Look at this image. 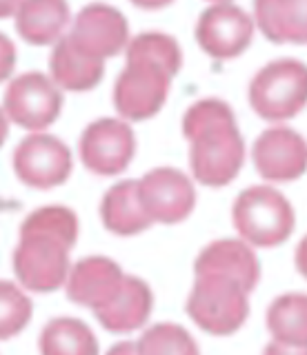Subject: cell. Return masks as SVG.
Listing matches in <instances>:
<instances>
[{
    "instance_id": "cell-3",
    "label": "cell",
    "mask_w": 307,
    "mask_h": 355,
    "mask_svg": "<svg viewBox=\"0 0 307 355\" xmlns=\"http://www.w3.org/2000/svg\"><path fill=\"white\" fill-rule=\"evenodd\" d=\"M183 133L190 140L194 178L207 187H225L243 166L245 144L232 107L218 98L194 103L183 118Z\"/></svg>"
},
{
    "instance_id": "cell-17",
    "label": "cell",
    "mask_w": 307,
    "mask_h": 355,
    "mask_svg": "<svg viewBox=\"0 0 307 355\" xmlns=\"http://www.w3.org/2000/svg\"><path fill=\"white\" fill-rule=\"evenodd\" d=\"M267 329L274 338L267 351L307 353V295L285 293L267 309Z\"/></svg>"
},
{
    "instance_id": "cell-10",
    "label": "cell",
    "mask_w": 307,
    "mask_h": 355,
    "mask_svg": "<svg viewBox=\"0 0 307 355\" xmlns=\"http://www.w3.org/2000/svg\"><path fill=\"white\" fill-rule=\"evenodd\" d=\"M254 38V20L232 3L207 7L196 25V40L218 60L236 58Z\"/></svg>"
},
{
    "instance_id": "cell-7",
    "label": "cell",
    "mask_w": 307,
    "mask_h": 355,
    "mask_svg": "<svg viewBox=\"0 0 307 355\" xmlns=\"http://www.w3.org/2000/svg\"><path fill=\"white\" fill-rule=\"evenodd\" d=\"M63 94L45 73L27 71L18 76L5 94V114L23 129H45L60 116Z\"/></svg>"
},
{
    "instance_id": "cell-6",
    "label": "cell",
    "mask_w": 307,
    "mask_h": 355,
    "mask_svg": "<svg viewBox=\"0 0 307 355\" xmlns=\"http://www.w3.org/2000/svg\"><path fill=\"white\" fill-rule=\"evenodd\" d=\"M249 105L265 120L294 118L307 105V64L296 58L265 64L249 85Z\"/></svg>"
},
{
    "instance_id": "cell-2",
    "label": "cell",
    "mask_w": 307,
    "mask_h": 355,
    "mask_svg": "<svg viewBox=\"0 0 307 355\" xmlns=\"http://www.w3.org/2000/svg\"><path fill=\"white\" fill-rule=\"evenodd\" d=\"M78 240V218L67 207H42L20 227L14 271L25 288L56 291L69 269V249Z\"/></svg>"
},
{
    "instance_id": "cell-12",
    "label": "cell",
    "mask_w": 307,
    "mask_h": 355,
    "mask_svg": "<svg viewBox=\"0 0 307 355\" xmlns=\"http://www.w3.org/2000/svg\"><path fill=\"white\" fill-rule=\"evenodd\" d=\"M138 191L149 218L154 222H165V225H176L185 220L196 205L192 180L174 166H158L142 175Z\"/></svg>"
},
{
    "instance_id": "cell-23",
    "label": "cell",
    "mask_w": 307,
    "mask_h": 355,
    "mask_svg": "<svg viewBox=\"0 0 307 355\" xmlns=\"http://www.w3.org/2000/svg\"><path fill=\"white\" fill-rule=\"evenodd\" d=\"M138 353H199V344L179 324H154L142 333Z\"/></svg>"
},
{
    "instance_id": "cell-20",
    "label": "cell",
    "mask_w": 307,
    "mask_h": 355,
    "mask_svg": "<svg viewBox=\"0 0 307 355\" xmlns=\"http://www.w3.org/2000/svg\"><path fill=\"white\" fill-rule=\"evenodd\" d=\"M254 16L272 42H307V0H258Z\"/></svg>"
},
{
    "instance_id": "cell-25",
    "label": "cell",
    "mask_w": 307,
    "mask_h": 355,
    "mask_svg": "<svg viewBox=\"0 0 307 355\" xmlns=\"http://www.w3.org/2000/svg\"><path fill=\"white\" fill-rule=\"evenodd\" d=\"M294 262H296V269L301 271V275H303V277H307V236L301 240L299 247H296Z\"/></svg>"
},
{
    "instance_id": "cell-5",
    "label": "cell",
    "mask_w": 307,
    "mask_h": 355,
    "mask_svg": "<svg viewBox=\"0 0 307 355\" xmlns=\"http://www.w3.org/2000/svg\"><path fill=\"white\" fill-rule=\"evenodd\" d=\"M234 227L254 247H279L294 231V209L267 184L249 187L234 202Z\"/></svg>"
},
{
    "instance_id": "cell-8",
    "label": "cell",
    "mask_w": 307,
    "mask_h": 355,
    "mask_svg": "<svg viewBox=\"0 0 307 355\" xmlns=\"http://www.w3.org/2000/svg\"><path fill=\"white\" fill-rule=\"evenodd\" d=\"M136 151L134 131L123 120L101 118L87 125L81 136V160L98 175L123 173Z\"/></svg>"
},
{
    "instance_id": "cell-9",
    "label": "cell",
    "mask_w": 307,
    "mask_h": 355,
    "mask_svg": "<svg viewBox=\"0 0 307 355\" xmlns=\"http://www.w3.org/2000/svg\"><path fill=\"white\" fill-rule=\"evenodd\" d=\"M14 171L29 187L51 189L69 178L72 151L47 133L27 136L14 151Z\"/></svg>"
},
{
    "instance_id": "cell-16",
    "label": "cell",
    "mask_w": 307,
    "mask_h": 355,
    "mask_svg": "<svg viewBox=\"0 0 307 355\" xmlns=\"http://www.w3.org/2000/svg\"><path fill=\"white\" fill-rule=\"evenodd\" d=\"M154 295L151 288L134 275H125L120 293L109 304L94 309L98 322L112 333L136 331L147 322L151 313Z\"/></svg>"
},
{
    "instance_id": "cell-19",
    "label": "cell",
    "mask_w": 307,
    "mask_h": 355,
    "mask_svg": "<svg viewBox=\"0 0 307 355\" xmlns=\"http://www.w3.org/2000/svg\"><path fill=\"white\" fill-rule=\"evenodd\" d=\"M49 71L60 89L69 92H90L103 80L105 62L76 49L67 36H63L51 51Z\"/></svg>"
},
{
    "instance_id": "cell-21",
    "label": "cell",
    "mask_w": 307,
    "mask_h": 355,
    "mask_svg": "<svg viewBox=\"0 0 307 355\" xmlns=\"http://www.w3.org/2000/svg\"><path fill=\"white\" fill-rule=\"evenodd\" d=\"M16 29L31 44L56 42L69 20V7L63 0H29L16 5Z\"/></svg>"
},
{
    "instance_id": "cell-18",
    "label": "cell",
    "mask_w": 307,
    "mask_h": 355,
    "mask_svg": "<svg viewBox=\"0 0 307 355\" xmlns=\"http://www.w3.org/2000/svg\"><path fill=\"white\" fill-rule=\"evenodd\" d=\"M103 225L116 236H136L149 229L151 218L140 202V191L136 180H125L114 184L101 202Z\"/></svg>"
},
{
    "instance_id": "cell-1",
    "label": "cell",
    "mask_w": 307,
    "mask_h": 355,
    "mask_svg": "<svg viewBox=\"0 0 307 355\" xmlns=\"http://www.w3.org/2000/svg\"><path fill=\"white\" fill-rule=\"evenodd\" d=\"M183 64L176 38L145 31L127 44V64L114 85V107L127 120H147L165 105L172 78Z\"/></svg>"
},
{
    "instance_id": "cell-11",
    "label": "cell",
    "mask_w": 307,
    "mask_h": 355,
    "mask_svg": "<svg viewBox=\"0 0 307 355\" xmlns=\"http://www.w3.org/2000/svg\"><path fill=\"white\" fill-rule=\"evenodd\" d=\"M67 38L83 53L105 60L123 51L129 40V25L116 7L96 3L78 11Z\"/></svg>"
},
{
    "instance_id": "cell-24",
    "label": "cell",
    "mask_w": 307,
    "mask_h": 355,
    "mask_svg": "<svg viewBox=\"0 0 307 355\" xmlns=\"http://www.w3.org/2000/svg\"><path fill=\"white\" fill-rule=\"evenodd\" d=\"M0 302H3L0 338L9 340L27 327V322L31 318V300L14 282H3L0 284Z\"/></svg>"
},
{
    "instance_id": "cell-13",
    "label": "cell",
    "mask_w": 307,
    "mask_h": 355,
    "mask_svg": "<svg viewBox=\"0 0 307 355\" xmlns=\"http://www.w3.org/2000/svg\"><path fill=\"white\" fill-rule=\"evenodd\" d=\"M251 158L265 180L290 182L307 171V140L290 127H272L254 142Z\"/></svg>"
},
{
    "instance_id": "cell-15",
    "label": "cell",
    "mask_w": 307,
    "mask_h": 355,
    "mask_svg": "<svg viewBox=\"0 0 307 355\" xmlns=\"http://www.w3.org/2000/svg\"><path fill=\"white\" fill-rule=\"evenodd\" d=\"M194 273H223L238 280L251 293L258 284L260 264L256 253L245 242L238 240H216L199 253L194 262Z\"/></svg>"
},
{
    "instance_id": "cell-14",
    "label": "cell",
    "mask_w": 307,
    "mask_h": 355,
    "mask_svg": "<svg viewBox=\"0 0 307 355\" xmlns=\"http://www.w3.org/2000/svg\"><path fill=\"white\" fill-rule=\"evenodd\" d=\"M123 282L125 275L114 260L105 258V255H92V258L81 260L72 269L67 297L76 304L101 309L120 293Z\"/></svg>"
},
{
    "instance_id": "cell-22",
    "label": "cell",
    "mask_w": 307,
    "mask_h": 355,
    "mask_svg": "<svg viewBox=\"0 0 307 355\" xmlns=\"http://www.w3.org/2000/svg\"><path fill=\"white\" fill-rule=\"evenodd\" d=\"M38 347L45 355H56V353L96 355L98 353V342L94 338L92 329L87 327L85 322L74 320V318L51 320L40 333Z\"/></svg>"
},
{
    "instance_id": "cell-4",
    "label": "cell",
    "mask_w": 307,
    "mask_h": 355,
    "mask_svg": "<svg viewBox=\"0 0 307 355\" xmlns=\"http://www.w3.org/2000/svg\"><path fill=\"white\" fill-rule=\"evenodd\" d=\"M188 313L212 336H229L247 320V291L229 275L196 273V284L188 297Z\"/></svg>"
}]
</instances>
